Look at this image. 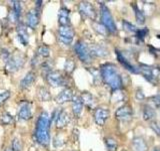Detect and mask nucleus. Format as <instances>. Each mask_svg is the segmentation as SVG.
I'll return each instance as SVG.
<instances>
[{
  "mask_svg": "<svg viewBox=\"0 0 160 151\" xmlns=\"http://www.w3.org/2000/svg\"><path fill=\"white\" fill-rule=\"evenodd\" d=\"M100 76L105 84L112 90H119L122 87V79L117 71V67L112 63H105L100 69Z\"/></svg>",
  "mask_w": 160,
  "mask_h": 151,
  "instance_id": "f257e3e1",
  "label": "nucleus"
},
{
  "mask_svg": "<svg viewBox=\"0 0 160 151\" xmlns=\"http://www.w3.org/2000/svg\"><path fill=\"white\" fill-rule=\"evenodd\" d=\"M49 127H50V119H49L48 113H41L39 118L36 122L35 137L38 143L41 145L46 146L50 141V135H49Z\"/></svg>",
  "mask_w": 160,
  "mask_h": 151,
  "instance_id": "f03ea898",
  "label": "nucleus"
},
{
  "mask_svg": "<svg viewBox=\"0 0 160 151\" xmlns=\"http://www.w3.org/2000/svg\"><path fill=\"white\" fill-rule=\"evenodd\" d=\"M100 17H101V23L105 26L106 29L110 33H116L117 27L112 17V14L108 9V7L104 4L100 5Z\"/></svg>",
  "mask_w": 160,
  "mask_h": 151,
  "instance_id": "7ed1b4c3",
  "label": "nucleus"
},
{
  "mask_svg": "<svg viewBox=\"0 0 160 151\" xmlns=\"http://www.w3.org/2000/svg\"><path fill=\"white\" fill-rule=\"evenodd\" d=\"M74 51L78 59L83 63H89L91 60V55L89 51V47H87L84 41L79 40L74 45Z\"/></svg>",
  "mask_w": 160,
  "mask_h": 151,
  "instance_id": "20e7f679",
  "label": "nucleus"
},
{
  "mask_svg": "<svg viewBox=\"0 0 160 151\" xmlns=\"http://www.w3.org/2000/svg\"><path fill=\"white\" fill-rule=\"evenodd\" d=\"M74 31L70 26H60L58 29V39L64 45H70L73 41Z\"/></svg>",
  "mask_w": 160,
  "mask_h": 151,
  "instance_id": "39448f33",
  "label": "nucleus"
},
{
  "mask_svg": "<svg viewBox=\"0 0 160 151\" xmlns=\"http://www.w3.org/2000/svg\"><path fill=\"white\" fill-rule=\"evenodd\" d=\"M46 80L48 82V84L51 87H54V88L64 86V84H65V79H64L62 74L57 71H49L46 76Z\"/></svg>",
  "mask_w": 160,
  "mask_h": 151,
  "instance_id": "423d86ee",
  "label": "nucleus"
},
{
  "mask_svg": "<svg viewBox=\"0 0 160 151\" xmlns=\"http://www.w3.org/2000/svg\"><path fill=\"white\" fill-rule=\"evenodd\" d=\"M78 9L80 14L83 15L86 18H89L91 20H95V18H96V12H95L94 7L89 2L86 1L80 2L78 5Z\"/></svg>",
  "mask_w": 160,
  "mask_h": 151,
  "instance_id": "0eeeda50",
  "label": "nucleus"
},
{
  "mask_svg": "<svg viewBox=\"0 0 160 151\" xmlns=\"http://www.w3.org/2000/svg\"><path fill=\"white\" fill-rule=\"evenodd\" d=\"M24 63V58L20 55H14L12 56L8 62L6 63V66H5V69L9 73H12V71H17L18 69H20L23 65Z\"/></svg>",
  "mask_w": 160,
  "mask_h": 151,
  "instance_id": "6e6552de",
  "label": "nucleus"
},
{
  "mask_svg": "<svg viewBox=\"0 0 160 151\" xmlns=\"http://www.w3.org/2000/svg\"><path fill=\"white\" fill-rule=\"evenodd\" d=\"M109 117V111L107 108H97L94 112V120L95 123L99 126H103L106 120Z\"/></svg>",
  "mask_w": 160,
  "mask_h": 151,
  "instance_id": "1a4fd4ad",
  "label": "nucleus"
},
{
  "mask_svg": "<svg viewBox=\"0 0 160 151\" xmlns=\"http://www.w3.org/2000/svg\"><path fill=\"white\" fill-rule=\"evenodd\" d=\"M132 116V109L130 106L125 105L122 106V107L118 108L116 112H115V117L118 120L121 121H126L129 120Z\"/></svg>",
  "mask_w": 160,
  "mask_h": 151,
  "instance_id": "9d476101",
  "label": "nucleus"
},
{
  "mask_svg": "<svg viewBox=\"0 0 160 151\" xmlns=\"http://www.w3.org/2000/svg\"><path fill=\"white\" fill-rule=\"evenodd\" d=\"M73 98H74L73 91L69 88H66L57 95L55 101H56V103H58V104H64V103H66V102L72 101Z\"/></svg>",
  "mask_w": 160,
  "mask_h": 151,
  "instance_id": "9b49d317",
  "label": "nucleus"
},
{
  "mask_svg": "<svg viewBox=\"0 0 160 151\" xmlns=\"http://www.w3.org/2000/svg\"><path fill=\"white\" fill-rule=\"evenodd\" d=\"M18 116L21 120H29L31 119L32 117V112H31V105L27 102H23L20 105V108H19Z\"/></svg>",
  "mask_w": 160,
  "mask_h": 151,
  "instance_id": "f8f14e48",
  "label": "nucleus"
},
{
  "mask_svg": "<svg viewBox=\"0 0 160 151\" xmlns=\"http://www.w3.org/2000/svg\"><path fill=\"white\" fill-rule=\"evenodd\" d=\"M138 71L142 74V76L146 79L148 82H150V83H154L155 82L156 75H155V71L152 69V67L141 65L139 67Z\"/></svg>",
  "mask_w": 160,
  "mask_h": 151,
  "instance_id": "ddd939ff",
  "label": "nucleus"
},
{
  "mask_svg": "<svg viewBox=\"0 0 160 151\" xmlns=\"http://www.w3.org/2000/svg\"><path fill=\"white\" fill-rule=\"evenodd\" d=\"M39 23V12L37 9L30 10L27 14V24L30 28H35Z\"/></svg>",
  "mask_w": 160,
  "mask_h": 151,
  "instance_id": "4468645a",
  "label": "nucleus"
},
{
  "mask_svg": "<svg viewBox=\"0 0 160 151\" xmlns=\"http://www.w3.org/2000/svg\"><path fill=\"white\" fill-rule=\"evenodd\" d=\"M89 51L91 55L99 56V58H103V56L108 55V51L104 47L100 44H92L89 47Z\"/></svg>",
  "mask_w": 160,
  "mask_h": 151,
  "instance_id": "2eb2a0df",
  "label": "nucleus"
},
{
  "mask_svg": "<svg viewBox=\"0 0 160 151\" xmlns=\"http://www.w3.org/2000/svg\"><path fill=\"white\" fill-rule=\"evenodd\" d=\"M70 122V117L68 115V113L65 111H60L58 117L55 120V124L57 128H63L68 125V123Z\"/></svg>",
  "mask_w": 160,
  "mask_h": 151,
  "instance_id": "dca6fc26",
  "label": "nucleus"
},
{
  "mask_svg": "<svg viewBox=\"0 0 160 151\" xmlns=\"http://www.w3.org/2000/svg\"><path fill=\"white\" fill-rule=\"evenodd\" d=\"M83 101L81 99V97L75 96L72 100V111H73V114L76 117H79L82 113L83 109Z\"/></svg>",
  "mask_w": 160,
  "mask_h": 151,
  "instance_id": "f3484780",
  "label": "nucleus"
},
{
  "mask_svg": "<svg viewBox=\"0 0 160 151\" xmlns=\"http://www.w3.org/2000/svg\"><path fill=\"white\" fill-rule=\"evenodd\" d=\"M58 22L60 26H69L70 18H69V10L66 8H61L58 13Z\"/></svg>",
  "mask_w": 160,
  "mask_h": 151,
  "instance_id": "a211bd4d",
  "label": "nucleus"
},
{
  "mask_svg": "<svg viewBox=\"0 0 160 151\" xmlns=\"http://www.w3.org/2000/svg\"><path fill=\"white\" fill-rule=\"evenodd\" d=\"M17 35H18V39L20 40L22 45L28 44L29 37H28V33H27V30H26L25 25L19 24L17 26Z\"/></svg>",
  "mask_w": 160,
  "mask_h": 151,
  "instance_id": "6ab92c4d",
  "label": "nucleus"
},
{
  "mask_svg": "<svg viewBox=\"0 0 160 151\" xmlns=\"http://www.w3.org/2000/svg\"><path fill=\"white\" fill-rule=\"evenodd\" d=\"M116 55H117V59H118V60H119V63H120L121 65H122V66H123L127 71H131V73H134V74L139 73V71H138V69H136V67H135L134 66H132L131 63H129L128 60L124 58V55H123L122 54H121L120 51H117V52H116Z\"/></svg>",
  "mask_w": 160,
  "mask_h": 151,
  "instance_id": "aec40b11",
  "label": "nucleus"
},
{
  "mask_svg": "<svg viewBox=\"0 0 160 151\" xmlns=\"http://www.w3.org/2000/svg\"><path fill=\"white\" fill-rule=\"evenodd\" d=\"M35 77H36L35 73H33V71H29V73H27L20 82V88L21 89L29 88V87L34 83V81H35Z\"/></svg>",
  "mask_w": 160,
  "mask_h": 151,
  "instance_id": "412c9836",
  "label": "nucleus"
},
{
  "mask_svg": "<svg viewBox=\"0 0 160 151\" xmlns=\"http://www.w3.org/2000/svg\"><path fill=\"white\" fill-rule=\"evenodd\" d=\"M133 149L134 151H146L147 145L142 138H136L133 141Z\"/></svg>",
  "mask_w": 160,
  "mask_h": 151,
  "instance_id": "4be33fe9",
  "label": "nucleus"
},
{
  "mask_svg": "<svg viewBox=\"0 0 160 151\" xmlns=\"http://www.w3.org/2000/svg\"><path fill=\"white\" fill-rule=\"evenodd\" d=\"M143 119L145 121H151L153 120L155 118V111L152 109L151 107H149V106H145L143 109Z\"/></svg>",
  "mask_w": 160,
  "mask_h": 151,
  "instance_id": "5701e85b",
  "label": "nucleus"
},
{
  "mask_svg": "<svg viewBox=\"0 0 160 151\" xmlns=\"http://www.w3.org/2000/svg\"><path fill=\"white\" fill-rule=\"evenodd\" d=\"M134 11H135V18H136L137 23L139 25H143L145 23V15H144V13L137 6H134Z\"/></svg>",
  "mask_w": 160,
  "mask_h": 151,
  "instance_id": "b1692460",
  "label": "nucleus"
},
{
  "mask_svg": "<svg viewBox=\"0 0 160 151\" xmlns=\"http://www.w3.org/2000/svg\"><path fill=\"white\" fill-rule=\"evenodd\" d=\"M105 146L108 151H116L117 142L114 138H111V137L105 138Z\"/></svg>",
  "mask_w": 160,
  "mask_h": 151,
  "instance_id": "393cba45",
  "label": "nucleus"
},
{
  "mask_svg": "<svg viewBox=\"0 0 160 151\" xmlns=\"http://www.w3.org/2000/svg\"><path fill=\"white\" fill-rule=\"evenodd\" d=\"M38 98L41 100V101H49L50 100V93L49 91L45 88H40L38 90Z\"/></svg>",
  "mask_w": 160,
  "mask_h": 151,
  "instance_id": "a878e982",
  "label": "nucleus"
},
{
  "mask_svg": "<svg viewBox=\"0 0 160 151\" xmlns=\"http://www.w3.org/2000/svg\"><path fill=\"white\" fill-rule=\"evenodd\" d=\"M81 99L83 101V103L86 104L88 107L90 108H92L93 107V105H94V99H93V97L92 95H90L89 93H84L83 95L81 96Z\"/></svg>",
  "mask_w": 160,
  "mask_h": 151,
  "instance_id": "bb28decb",
  "label": "nucleus"
},
{
  "mask_svg": "<svg viewBox=\"0 0 160 151\" xmlns=\"http://www.w3.org/2000/svg\"><path fill=\"white\" fill-rule=\"evenodd\" d=\"M37 55L42 56V58H48L49 55H50V48L46 45H41V47H38Z\"/></svg>",
  "mask_w": 160,
  "mask_h": 151,
  "instance_id": "cd10ccee",
  "label": "nucleus"
},
{
  "mask_svg": "<svg viewBox=\"0 0 160 151\" xmlns=\"http://www.w3.org/2000/svg\"><path fill=\"white\" fill-rule=\"evenodd\" d=\"M122 25H123L124 29L126 30V31H128V32H137V30H138L136 28V26L134 24H132L131 22H129L127 20H123L122 21Z\"/></svg>",
  "mask_w": 160,
  "mask_h": 151,
  "instance_id": "c85d7f7f",
  "label": "nucleus"
},
{
  "mask_svg": "<svg viewBox=\"0 0 160 151\" xmlns=\"http://www.w3.org/2000/svg\"><path fill=\"white\" fill-rule=\"evenodd\" d=\"M12 116H11L8 112H4L1 116V118H0V122L2 124H4V125H8L11 122H12Z\"/></svg>",
  "mask_w": 160,
  "mask_h": 151,
  "instance_id": "c756f323",
  "label": "nucleus"
},
{
  "mask_svg": "<svg viewBox=\"0 0 160 151\" xmlns=\"http://www.w3.org/2000/svg\"><path fill=\"white\" fill-rule=\"evenodd\" d=\"M93 27L99 33V35H104L106 33V31H108V30L106 29V27L102 23H97V22H94Z\"/></svg>",
  "mask_w": 160,
  "mask_h": 151,
  "instance_id": "7c9ffc66",
  "label": "nucleus"
},
{
  "mask_svg": "<svg viewBox=\"0 0 160 151\" xmlns=\"http://www.w3.org/2000/svg\"><path fill=\"white\" fill-rule=\"evenodd\" d=\"M64 69L67 71V73H72L75 69V65L73 63V60L71 59H67L65 62V65H64Z\"/></svg>",
  "mask_w": 160,
  "mask_h": 151,
  "instance_id": "2f4dec72",
  "label": "nucleus"
},
{
  "mask_svg": "<svg viewBox=\"0 0 160 151\" xmlns=\"http://www.w3.org/2000/svg\"><path fill=\"white\" fill-rule=\"evenodd\" d=\"M9 97H10L9 91H3V92L0 93V106H2L3 104H4Z\"/></svg>",
  "mask_w": 160,
  "mask_h": 151,
  "instance_id": "473e14b6",
  "label": "nucleus"
},
{
  "mask_svg": "<svg viewBox=\"0 0 160 151\" xmlns=\"http://www.w3.org/2000/svg\"><path fill=\"white\" fill-rule=\"evenodd\" d=\"M19 17H20V15L17 14L13 9L10 11V13H9V15H8V18H9V19H10L11 21H12V22H17V21L19 20Z\"/></svg>",
  "mask_w": 160,
  "mask_h": 151,
  "instance_id": "72a5a7b5",
  "label": "nucleus"
},
{
  "mask_svg": "<svg viewBox=\"0 0 160 151\" xmlns=\"http://www.w3.org/2000/svg\"><path fill=\"white\" fill-rule=\"evenodd\" d=\"M12 150L13 151H20L21 150V143L17 138H14L12 141Z\"/></svg>",
  "mask_w": 160,
  "mask_h": 151,
  "instance_id": "f704fd0d",
  "label": "nucleus"
},
{
  "mask_svg": "<svg viewBox=\"0 0 160 151\" xmlns=\"http://www.w3.org/2000/svg\"><path fill=\"white\" fill-rule=\"evenodd\" d=\"M147 33H148V29L147 28H142V29H138V30H137L136 35H137V37H138V39H143L144 37L147 35Z\"/></svg>",
  "mask_w": 160,
  "mask_h": 151,
  "instance_id": "c9c22d12",
  "label": "nucleus"
},
{
  "mask_svg": "<svg viewBox=\"0 0 160 151\" xmlns=\"http://www.w3.org/2000/svg\"><path fill=\"white\" fill-rule=\"evenodd\" d=\"M13 10L16 12L17 14L20 15L21 12V4H20V1H13Z\"/></svg>",
  "mask_w": 160,
  "mask_h": 151,
  "instance_id": "e433bc0d",
  "label": "nucleus"
},
{
  "mask_svg": "<svg viewBox=\"0 0 160 151\" xmlns=\"http://www.w3.org/2000/svg\"><path fill=\"white\" fill-rule=\"evenodd\" d=\"M1 56H2V59H3V60H4L5 63H7V62H8V60L11 59V58H10V54H9V51H6V50H3V51H2Z\"/></svg>",
  "mask_w": 160,
  "mask_h": 151,
  "instance_id": "4c0bfd02",
  "label": "nucleus"
},
{
  "mask_svg": "<svg viewBox=\"0 0 160 151\" xmlns=\"http://www.w3.org/2000/svg\"><path fill=\"white\" fill-rule=\"evenodd\" d=\"M151 128L155 131V133L157 135H160V125L157 122H153L151 124Z\"/></svg>",
  "mask_w": 160,
  "mask_h": 151,
  "instance_id": "58836bf2",
  "label": "nucleus"
},
{
  "mask_svg": "<svg viewBox=\"0 0 160 151\" xmlns=\"http://www.w3.org/2000/svg\"><path fill=\"white\" fill-rule=\"evenodd\" d=\"M153 103L155 105V107L157 108H160V94H158V95H156L155 97H153Z\"/></svg>",
  "mask_w": 160,
  "mask_h": 151,
  "instance_id": "ea45409f",
  "label": "nucleus"
},
{
  "mask_svg": "<svg viewBox=\"0 0 160 151\" xmlns=\"http://www.w3.org/2000/svg\"><path fill=\"white\" fill-rule=\"evenodd\" d=\"M136 98H137L138 100L144 99V95H143V93L141 92V91H137V93H136Z\"/></svg>",
  "mask_w": 160,
  "mask_h": 151,
  "instance_id": "a19ab883",
  "label": "nucleus"
},
{
  "mask_svg": "<svg viewBox=\"0 0 160 151\" xmlns=\"http://www.w3.org/2000/svg\"><path fill=\"white\" fill-rule=\"evenodd\" d=\"M35 3H36V6L39 7V6H41V4H42V1H36Z\"/></svg>",
  "mask_w": 160,
  "mask_h": 151,
  "instance_id": "79ce46f5",
  "label": "nucleus"
},
{
  "mask_svg": "<svg viewBox=\"0 0 160 151\" xmlns=\"http://www.w3.org/2000/svg\"><path fill=\"white\" fill-rule=\"evenodd\" d=\"M152 151H160V149H159V148H157V147H156V148H154V149L152 150Z\"/></svg>",
  "mask_w": 160,
  "mask_h": 151,
  "instance_id": "37998d69",
  "label": "nucleus"
},
{
  "mask_svg": "<svg viewBox=\"0 0 160 151\" xmlns=\"http://www.w3.org/2000/svg\"><path fill=\"white\" fill-rule=\"evenodd\" d=\"M5 151H13V150H12V148H7Z\"/></svg>",
  "mask_w": 160,
  "mask_h": 151,
  "instance_id": "c03bdc74",
  "label": "nucleus"
}]
</instances>
